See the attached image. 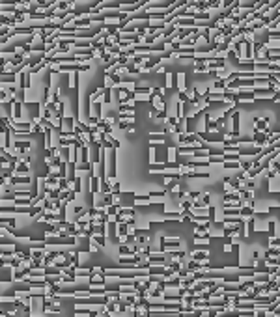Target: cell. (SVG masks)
<instances>
[{
  "mask_svg": "<svg viewBox=\"0 0 280 317\" xmlns=\"http://www.w3.org/2000/svg\"><path fill=\"white\" fill-rule=\"evenodd\" d=\"M269 118H258L256 119V131H267Z\"/></svg>",
  "mask_w": 280,
  "mask_h": 317,
  "instance_id": "6da1fadb",
  "label": "cell"
},
{
  "mask_svg": "<svg viewBox=\"0 0 280 317\" xmlns=\"http://www.w3.org/2000/svg\"><path fill=\"white\" fill-rule=\"evenodd\" d=\"M175 77H178V88H179V92H185V73H178L175 75Z\"/></svg>",
  "mask_w": 280,
  "mask_h": 317,
  "instance_id": "7a4b0ae2",
  "label": "cell"
},
{
  "mask_svg": "<svg viewBox=\"0 0 280 317\" xmlns=\"http://www.w3.org/2000/svg\"><path fill=\"white\" fill-rule=\"evenodd\" d=\"M69 188L75 190V192H79V190H80V179H79V177H77V179H71V181H69Z\"/></svg>",
  "mask_w": 280,
  "mask_h": 317,
  "instance_id": "3957f363",
  "label": "cell"
},
{
  "mask_svg": "<svg viewBox=\"0 0 280 317\" xmlns=\"http://www.w3.org/2000/svg\"><path fill=\"white\" fill-rule=\"evenodd\" d=\"M11 114L15 116V118L21 116V103H13V104H11Z\"/></svg>",
  "mask_w": 280,
  "mask_h": 317,
  "instance_id": "277c9868",
  "label": "cell"
},
{
  "mask_svg": "<svg viewBox=\"0 0 280 317\" xmlns=\"http://www.w3.org/2000/svg\"><path fill=\"white\" fill-rule=\"evenodd\" d=\"M174 160H175V147H170L168 149V162L172 164Z\"/></svg>",
  "mask_w": 280,
  "mask_h": 317,
  "instance_id": "5b68a950",
  "label": "cell"
},
{
  "mask_svg": "<svg viewBox=\"0 0 280 317\" xmlns=\"http://www.w3.org/2000/svg\"><path fill=\"white\" fill-rule=\"evenodd\" d=\"M172 77H174V75H172V73H166V77H165V79H166V88H168V90H170V88H172V84H174V80H172Z\"/></svg>",
  "mask_w": 280,
  "mask_h": 317,
  "instance_id": "8992f818",
  "label": "cell"
},
{
  "mask_svg": "<svg viewBox=\"0 0 280 317\" xmlns=\"http://www.w3.org/2000/svg\"><path fill=\"white\" fill-rule=\"evenodd\" d=\"M118 97H120L122 101H125L129 97V92H127V90H120V92H118Z\"/></svg>",
  "mask_w": 280,
  "mask_h": 317,
  "instance_id": "52a82bcc",
  "label": "cell"
}]
</instances>
